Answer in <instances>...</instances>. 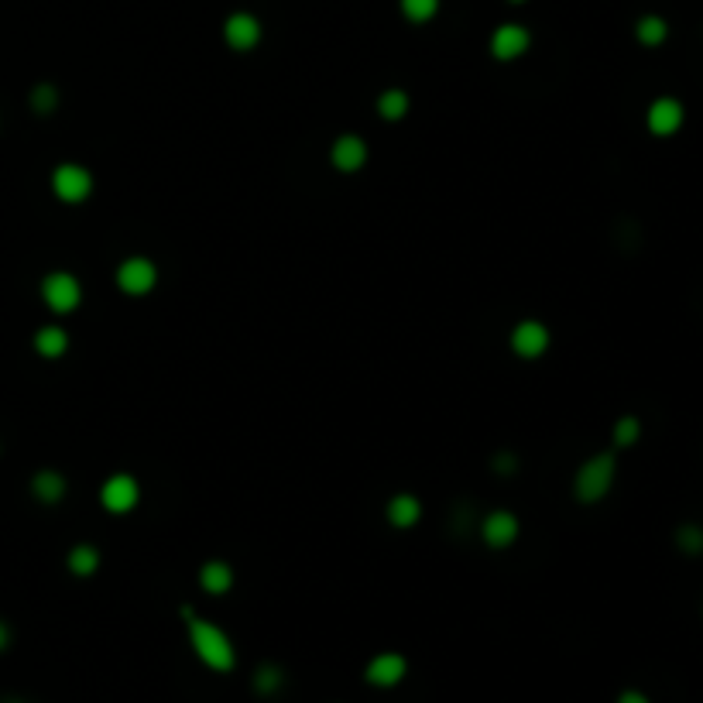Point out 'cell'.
<instances>
[{
  "label": "cell",
  "instance_id": "1",
  "mask_svg": "<svg viewBox=\"0 0 703 703\" xmlns=\"http://www.w3.org/2000/svg\"><path fill=\"white\" fill-rule=\"evenodd\" d=\"M182 621H186V638L193 645L196 659L203 662L206 669L213 673H234L237 666V649H234V638L227 635L220 625L206 618H196L193 607H182Z\"/></svg>",
  "mask_w": 703,
  "mask_h": 703
},
{
  "label": "cell",
  "instance_id": "2",
  "mask_svg": "<svg viewBox=\"0 0 703 703\" xmlns=\"http://www.w3.org/2000/svg\"><path fill=\"white\" fill-rule=\"evenodd\" d=\"M614 477H618V460H614V453L611 450L594 453V457L583 460L577 467V474H573V498H577L580 505H597V501H604L607 494H611Z\"/></svg>",
  "mask_w": 703,
  "mask_h": 703
},
{
  "label": "cell",
  "instance_id": "3",
  "mask_svg": "<svg viewBox=\"0 0 703 703\" xmlns=\"http://www.w3.org/2000/svg\"><path fill=\"white\" fill-rule=\"evenodd\" d=\"M52 193L59 203L66 206H79L86 203V199L93 196V189H97V182H93V172L86 169V165L79 162H62L52 169V179H49Z\"/></svg>",
  "mask_w": 703,
  "mask_h": 703
},
{
  "label": "cell",
  "instance_id": "4",
  "mask_svg": "<svg viewBox=\"0 0 703 703\" xmlns=\"http://www.w3.org/2000/svg\"><path fill=\"white\" fill-rule=\"evenodd\" d=\"M42 302L52 309L55 316H69L83 306V282L73 275V271H49L42 278Z\"/></svg>",
  "mask_w": 703,
  "mask_h": 703
},
{
  "label": "cell",
  "instance_id": "5",
  "mask_svg": "<svg viewBox=\"0 0 703 703\" xmlns=\"http://www.w3.org/2000/svg\"><path fill=\"white\" fill-rule=\"evenodd\" d=\"M508 347H511V354L522 357V361H539V357H546L549 347H553V333H549V326L542 323V319H522V323H515V330H511Z\"/></svg>",
  "mask_w": 703,
  "mask_h": 703
},
{
  "label": "cell",
  "instance_id": "6",
  "mask_svg": "<svg viewBox=\"0 0 703 703\" xmlns=\"http://www.w3.org/2000/svg\"><path fill=\"white\" fill-rule=\"evenodd\" d=\"M155 285H158V265L151 258H145V254H131V258H124L121 265H117V289L124 295L141 299V295H148Z\"/></svg>",
  "mask_w": 703,
  "mask_h": 703
},
{
  "label": "cell",
  "instance_id": "7",
  "mask_svg": "<svg viewBox=\"0 0 703 703\" xmlns=\"http://www.w3.org/2000/svg\"><path fill=\"white\" fill-rule=\"evenodd\" d=\"M100 505L110 515H127L141 505V481L134 474H110L100 484Z\"/></svg>",
  "mask_w": 703,
  "mask_h": 703
},
{
  "label": "cell",
  "instance_id": "8",
  "mask_svg": "<svg viewBox=\"0 0 703 703\" xmlns=\"http://www.w3.org/2000/svg\"><path fill=\"white\" fill-rule=\"evenodd\" d=\"M686 124V107L676 97H655L645 110V127L652 138H673Z\"/></svg>",
  "mask_w": 703,
  "mask_h": 703
},
{
  "label": "cell",
  "instance_id": "9",
  "mask_svg": "<svg viewBox=\"0 0 703 703\" xmlns=\"http://www.w3.org/2000/svg\"><path fill=\"white\" fill-rule=\"evenodd\" d=\"M522 535V522L511 508H491L481 518V542L487 549H508Z\"/></svg>",
  "mask_w": 703,
  "mask_h": 703
},
{
  "label": "cell",
  "instance_id": "10",
  "mask_svg": "<svg viewBox=\"0 0 703 703\" xmlns=\"http://www.w3.org/2000/svg\"><path fill=\"white\" fill-rule=\"evenodd\" d=\"M405 676H409V659L402 652H378L364 666V683L378 690H395Z\"/></svg>",
  "mask_w": 703,
  "mask_h": 703
},
{
  "label": "cell",
  "instance_id": "11",
  "mask_svg": "<svg viewBox=\"0 0 703 703\" xmlns=\"http://www.w3.org/2000/svg\"><path fill=\"white\" fill-rule=\"evenodd\" d=\"M529 49H532V31L525 25H518V21L498 25L491 31V42H487V52H491L498 62H515Z\"/></svg>",
  "mask_w": 703,
  "mask_h": 703
},
{
  "label": "cell",
  "instance_id": "12",
  "mask_svg": "<svg viewBox=\"0 0 703 703\" xmlns=\"http://www.w3.org/2000/svg\"><path fill=\"white\" fill-rule=\"evenodd\" d=\"M261 35H265V28H261V21L254 18L251 11H234L227 21H223V42H227L234 52L258 49Z\"/></svg>",
  "mask_w": 703,
  "mask_h": 703
},
{
  "label": "cell",
  "instance_id": "13",
  "mask_svg": "<svg viewBox=\"0 0 703 703\" xmlns=\"http://www.w3.org/2000/svg\"><path fill=\"white\" fill-rule=\"evenodd\" d=\"M367 158H371V151H367V141L361 134H340L330 145V165L343 175L361 172L367 165Z\"/></svg>",
  "mask_w": 703,
  "mask_h": 703
},
{
  "label": "cell",
  "instance_id": "14",
  "mask_svg": "<svg viewBox=\"0 0 703 703\" xmlns=\"http://www.w3.org/2000/svg\"><path fill=\"white\" fill-rule=\"evenodd\" d=\"M234 566L227 563V559H206L203 566H199V587H203V594L210 597H223L234 590Z\"/></svg>",
  "mask_w": 703,
  "mask_h": 703
},
{
  "label": "cell",
  "instance_id": "15",
  "mask_svg": "<svg viewBox=\"0 0 703 703\" xmlns=\"http://www.w3.org/2000/svg\"><path fill=\"white\" fill-rule=\"evenodd\" d=\"M31 347H35V354L45 357V361H59V357L69 354V330L59 323H45L42 330L31 337Z\"/></svg>",
  "mask_w": 703,
  "mask_h": 703
},
{
  "label": "cell",
  "instance_id": "16",
  "mask_svg": "<svg viewBox=\"0 0 703 703\" xmlns=\"http://www.w3.org/2000/svg\"><path fill=\"white\" fill-rule=\"evenodd\" d=\"M385 518H388L391 529H415V525L422 522V501L409 491L395 494L385 508Z\"/></svg>",
  "mask_w": 703,
  "mask_h": 703
},
{
  "label": "cell",
  "instance_id": "17",
  "mask_svg": "<svg viewBox=\"0 0 703 703\" xmlns=\"http://www.w3.org/2000/svg\"><path fill=\"white\" fill-rule=\"evenodd\" d=\"M69 494V481L59 474V470H38L35 477H31V498L42 501V505H59L62 498Z\"/></svg>",
  "mask_w": 703,
  "mask_h": 703
},
{
  "label": "cell",
  "instance_id": "18",
  "mask_svg": "<svg viewBox=\"0 0 703 703\" xmlns=\"http://www.w3.org/2000/svg\"><path fill=\"white\" fill-rule=\"evenodd\" d=\"M100 563H103V556L93 542H76V546L66 553V570L73 573V577H83V580L93 577V573L100 570Z\"/></svg>",
  "mask_w": 703,
  "mask_h": 703
},
{
  "label": "cell",
  "instance_id": "19",
  "mask_svg": "<svg viewBox=\"0 0 703 703\" xmlns=\"http://www.w3.org/2000/svg\"><path fill=\"white\" fill-rule=\"evenodd\" d=\"M374 110H378V117H385V121H402L405 114L412 110V97L405 90H398V86H388V90L378 93V100H374Z\"/></svg>",
  "mask_w": 703,
  "mask_h": 703
},
{
  "label": "cell",
  "instance_id": "20",
  "mask_svg": "<svg viewBox=\"0 0 703 703\" xmlns=\"http://www.w3.org/2000/svg\"><path fill=\"white\" fill-rule=\"evenodd\" d=\"M635 38L645 49H659L669 38V21L662 18V14H642V18L635 21Z\"/></svg>",
  "mask_w": 703,
  "mask_h": 703
},
{
  "label": "cell",
  "instance_id": "21",
  "mask_svg": "<svg viewBox=\"0 0 703 703\" xmlns=\"http://www.w3.org/2000/svg\"><path fill=\"white\" fill-rule=\"evenodd\" d=\"M251 686L258 697H275V693L285 686V669L278 666V662H261L251 676Z\"/></svg>",
  "mask_w": 703,
  "mask_h": 703
},
{
  "label": "cell",
  "instance_id": "22",
  "mask_svg": "<svg viewBox=\"0 0 703 703\" xmlns=\"http://www.w3.org/2000/svg\"><path fill=\"white\" fill-rule=\"evenodd\" d=\"M443 0H398V11L409 25H429V21L439 14Z\"/></svg>",
  "mask_w": 703,
  "mask_h": 703
},
{
  "label": "cell",
  "instance_id": "23",
  "mask_svg": "<svg viewBox=\"0 0 703 703\" xmlns=\"http://www.w3.org/2000/svg\"><path fill=\"white\" fill-rule=\"evenodd\" d=\"M673 542L683 556H703V525L697 522H683L673 532Z\"/></svg>",
  "mask_w": 703,
  "mask_h": 703
},
{
  "label": "cell",
  "instance_id": "24",
  "mask_svg": "<svg viewBox=\"0 0 703 703\" xmlns=\"http://www.w3.org/2000/svg\"><path fill=\"white\" fill-rule=\"evenodd\" d=\"M638 439H642V419H638V415H621L611 429V443L618 446V450H628Z\"/></svg>",
  "mask_w": 703,
  "mask_h": 703
},
{
  "label": "cell",
  "instance_id": "25",
  "mask_svg": "<svg viewBox=\"0 0 703 703\" xmlns=\"http://www.w3.org/2000/svg\"><path fill=\"white\" fill-rule=\"evenodd\" d=\"M28 103H31V110H35L38 117H49L59 110V86H52V83H38L35 90L28 93Z\"/></svg>",
  "mask_w": 703,
  "mask_h": 703
},
{
  "label": "cell",
  "instance_id": "26",
  "mask_svg": "<svg viewBox=\"0 0 703 703\" xmlns=\"http://www.w3.org/2000/svg\"><path fill=\"white\" fill-rule=\"evenodd\" d=\"M491 470H494V474H515V470H518V453L501 450L498 457L491 460Z\"/></svg>",
  "mask_w": 703,
  "mask_h": 703
},
{
  "label": "cell",
  "instance_id": "27",
  "mask_svg": "<svg viewBox=\"0 0 703 703\" xmlns=\"http://www.w3.org/2000/svg\"><path fill=\"white\" fill-rule=\"evenodd\" d=\"M614 703H652V700L645 697L642 690H621V693H618V700H614Z\"/></svg>",
  "mask_w": 703,
  "mask_h": 703
},
{
  "label": "cell",
  "instance_id": "28",
  "mask_svg": "<svg viewBox=\"0 0 703 703\" xmlns=\"http://www.w3.org/2000/svg\"><path fill=\"white\" fill-rule=\"evenodd\" d=\"M11 625H7V621L4 618H0V652H4L7 649V645H11Z\"/></svg>",
  "mask_w": 703,
  "mask_h": 703
},
{
  "label": "cell",
  "instance_id": "29",
  "mask_svg": "<svg viewBox=\"0 0 703 703\" xmlns=\"http://www.w3.org/2000/svg\"><path fill=\"white\" fill-rule=\"evenodd\" d=\"M0 703H25V700H21V697H4Z\"/></svg>",
  "mask_w": 703,
  "mask_h": 703
},
{
  "label": "cell",
  "instance_id": "30",
  "mask_svg": "<svg viewBox=\"0 0 703 703\" xmlns=\"http://www.w3.org/2000/svg\"><path fill=\"white\" fill-rule=\"evenodd\" d=\"M508 4H529V0H508Z\"/></svg>",
  "mask_w": 703,
  "mask_h": 703
}]
</instances>
